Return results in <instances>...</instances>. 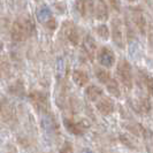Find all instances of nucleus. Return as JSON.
Masks as SVG:
<instances>
[{
  "instance_id": "dca6fc26",
  "label": "nucleus",
  "mask_w": 153,
  "mask_h": 153,
  "mask_svg": "<svg viewBox=\"0 0 153 153\" xmlns=\"http://www.w3.org/2000/svg\"><path fill=\"white\" fill-rule=\"evenodd\" d=\"M132 107L135 108V111L138 112V113H142V114H149L151 112V108H152V105H151V101L149 98H139L138 100H136L134 104H132Z\"/></svg>"
},
{
  "instance_id": "f257e3e1",
  "label": "nucleus",
  "mask_w": 153,
  "mask_h": 153,
  "mask_svg": "<svg viewBox=\"0 0 153 153\" xmlns=\"http://www.w3.org/2000/svg\"><path fill=\"white\" fill-rule=\"evenodd\" d=\"M116 75L120 83L127 89L131 90L134 85V77H132V68L130 62L126 59H121L116 65Z\"/></svg>"
},
{
  "instance_id": "2eb2a0df",
  "label": "nucleus",
  "mask_w": 153,
  "mask_h": 153,
  "mask_svg": "<svg viewBox=\"0 0 153 153\" xmlns=\"http://www.w3.org/2000/svg\"><path fill=\"white\" fill-rule=\"evenodd\" d=\"M85 96L91 101H98L104 96V90L96 84H90L85 89Z\"/></svg>"
},
{
  "instance_id": "6ab92c4d",
  "label": "nucleus",
  "mask_w": 153,
  "mask_h": 153,
  "mask_svg": "<svg viewBox=\"0 0 153 153\" xmlns=\"http://www.w3.org/2000/svg\"><path fill=\"white\" fill-rule=\"evenodd\" d=\"M94 32L101 40H108L111 35V29L105 23H100L97 27H94Z\"/></svg>"
},
{
  "instance_id": "a878e982",
  "label": "nucleus",
  "mask_w": 153,
  "mask_h": 153,
  "mask_svg": "<svg viewBox=\"0 0 153 153\" xmlns=\"http://www.w3.org/2000/svg\"><path fill=\"white\" fill-rule=\"evenodd\" d=\"M71 151H73V149H71V146H70V144H66V145L62 147L61 150V153H71Z\"/></svg>"
},
{
  "instance_id": "412c9836",
  "label": "nucleus",
  "mask_w": 153,
  "mask_h": 153,
  "mask_svg": "<svg viewBox=\"0 0 153 153\" xmlns=\"http://www.w3.org/2000/svg\"><path fill=\"white\" fill-rule=\"evenodd\" d=\"M9 92L13 93L14 96H22V94H24V85H23L22 81H16L15 83H13L10 85Z\"/></svg>"
},
{
  "instance_id": "393cba45",
  "label": "nucleus",
  "mask_w": 153,
  "mask_h": 153,
  "mask_svg": "<svg viewBox=\"0 0 153 153\" xmlns=\"http://www.w3.org/2000/svg\"><path fill=\"white\" fill-rule=\"evenodd\" d=\"M120 138H121V140H122V143L124 144V145H127L128 147H130V149H136L135 144L131 142L130 138L128 137L127 135H121V136H120Z\"/></svg>"
},
{
  "instance_id": "6e6552de",
  "label": "nucleus",
  "mask_w": 153,
  "mask_h": 153,
  "mask_svg": "<svg viewBox=\"0 0 153 153\" xmlns=\"http://www.w3.org/2000/svg\"><path fill=\"white\" fill-rule=\"evenodd\" d=\"M82 50L89 60H93L97 54V43L90 33H86L82 39Z\"/></svg>"
},
{
  "instance_id": "4468645a",
  "label": "nucleus",
  "mask_w": 153,
  "mask_h": 153,
  "mask_svg": "<svg viewBox=\"0 0 153 153\" xmlns=\"http://www.w3.org/2000/svg\"><path fill=\"white\" fill-rule=\"evenodd\" d=\"M71 78L75 82V84L78 85L79 88H84L90 82L89 74L85 70H82V69H75V70H73Z\"/></svg>"
},
{
  "instance_id": "c85d7f7f",
  "label": "nucleus",
  "mask_w": 153,
  "mask_h": 153,
  "mask_svg": "<svg viewBox=\"0 0 153 153\" xmlns=\"http://www.w3.org/2000/svg\"><path fill=\"white\" fill-rule=\"evenodd\" d=\"M1 106H2V105H1V104H0V111H1Z\"/></svg>"
},
{
  "instance_id": "cd10ccee",
  "label": "nucleus",
  "mask_w": 153,
  "mask_h": 153,
  "mask_svg": "<svg viewBox=\"0 0 153 153\" xmlns=\"http://www.w3.org/2000/svg\"><path fill=\"white\" fill-rule=\"evenodd\" d=\"M2 47H4V45H2V43L0 42V52H1V50H2Z\"/></svg>"
},
{
  "instance_id": "f8f14e48",
  "label": "nucleus",
  "mask_w": 153,
  "mask_h": 153,
  "mask_svg": "<svg viewBox=\"0 0 153 153\" xmlns=\"http://www.w3.org/2000/svg\"><path fill=\"white\" fill-rule=\"evenodd\" d=\"M93 15L98 21H101V22H105L109 19V9H108L106 0H97V2L94 5V14Z\"/></svg>"
},
{
  "instance_id": "bb28decb",
  "label": "nucleus",
  "mask_w": 153,
  "mask_h": 153,
  "mask_svg": "<svg viewBox=\"0 0 153 153\" xmlns=\"http://www.w3.org/2000/svg\"><path fill=\"white\" fill-rule=\"evenodd\" d=\"M126 1H128V2H136L137 0H126Z\"/></svg>"
},
{
  "instance_id": "423d86ee",
  "label": "nucleus",
  "mask_w": 153,
  "mask_h": 153,
  "mask_svg": "<svg viewBox=\"0 0 153 153\" xmlns=\"http://www.w3.org/2000/svg\"><path fill=\"white\" fill-rule=\"evenodd\" d=\"M10 36L14 42H23L24 39L29 37L28 30L25 28V23L22 19H17L13 22L12 30H10Z\"/></svg>"
},
{
  "instance_id": "a211bd4d",
  "label": "nucleus",
  "mask_w": 153,
  "mask_h": 153,
  "mask_svg": "<svg viewBox=\"0 0 153 153\" xmlns=\"http://www.w3.org/2000/svg\"><path fill=\"white\" fill-rule=\"evenodd\" d=\"M106 89L109 92L111 96H113L115 98H120L121 97V89H120V85L119 82L115 79V78H111V81L106 84Z\"/></svg>"
},
{
  "instance_id": "b1692460",
  "label": "nucleus",
  "mask_w": 153,
  "mask_h": 153,
  "mask_svg": "<svg viewBox=\"0 0 153 153\" xmlns=\"http://www.w3.org/2000/svg\"><path fill=\"white\" fill-rule=\"evenodd\" d=\"M111 5V7L113 8V10L120 13L121 12V0H107Z\"/></svg>"
},
{
  "instance_id": "0eeeda50",
  "label": "nucleus",
  "mask_w": 153,
  "mask_h": 153,
  "mask_svg": "<svg viewBox=\"0 0 153 153\" xmlns=\"http://www.w3.org/2000/svg\"><path fill=\"white\" fill-rule=\"evenodd\" d=\"M29 99L38 111L46 112L48 109V99L46 93H44L43 91H38V90L31 91L29 93Z\"/></svg>"
},
{
  "instance_id": "9d476101",
  "label": "nucleus",
  "mask_w": 153,
  "mask_h": 153,
  "mask_svg": "<svg viewBox=\"0 0 153 153\" xmlns=\"http://www.w3.org/2000/svg\"><path fill=\"white\" fill-rule=\"evenodd\" d=\"M75 10L78 15L83 19L94 14V5L92 0H76Z\"/></svg>"
},
{
  "instance_id": "f3484780",
  "label": "nucleus",
  "mask_w": 153,
  "mask_h": 153,
  "mask_svg": "<svg viewBox=\"0 0 153 153\" xmlns=\"http://www.w3.org/2000/svg\"><path fill=\"white\" fill-rule=\"evenodd\" d=\"M94 76L99 81L101 84H107L108 82L111 81L112 75H111V71L106 68H102V67H97L94 68Z\"/></svg>"
},
{
  "instance_id": "9b49d317",
  "label": "nucleus",
  "mask_w": 153,
  "mask_h": 153,
  "mask_svg": "<svg viewBox=\"0 0 153 153\" xmlns=\"http://www.w3.org/2000/svg\"><path fill=\"white\" fill-rule=\"evenodd\" d=\"M63 127L66 128V130L68 131L69 134L74 135V136H81L84 134V130L89 127L86 124H83L82 121L79 122H76L71 119H68V117H65L63 119Z\"/></svg>"
},
{
  "instance_id": "20e7f679",
  "label": "nucleus",
  "mask_w": 153,
  "mask_h": 153,
  "mask_svg": "<svg viewBox=\"0 0 153 153\" xmlns=\"http://www.w3.org/2000/svg\"><path fill=\"white\" fill-rule=\"evenodd\" d=\"M62 31L65 37L67 38L69 43L71 45L77 46L81 42V35H79V30L76 25L70 21H66L62 24Z\"/></svg>"
},
{
  "instance_id": "aec40b11",
  "label": "nucleus",
  "mask_w": 153,
  "mask_h": 153,
  "mask_svg": "<svg viewBox=\"0 0 153 153\" xmlns=\"http://www.w3.org/2000/svg\"><path fill=\"white\" fill-rule=\"evenodd\" d=\"M1 117L4 120H10L14 116V108L10 104H6L1 106V111H0Z\"/></svg>"
},
{
  "instance_id": "7ed1b4c3",
  "label": "nucleus",
  "mask_w": 153,
  "mask_h": 153,
  "mask_svg": "<svg viewBox=\"0 0 153 153\" xmlns=\"http://www.w3.org/2000/svg\"><path fill=\"white\" fill-rule=\"evenodd\" d=\"M96 58L99 62V65L102 68L111 69L115 65L116 61V56L115 53L113 52V50L108 46H102L100 47L99 50L97 51L96 54Z\"/></svg>"
},
{
  "instance_id": "39448f33",
  "label": "nucleus",
  "mask_w": 153,
  "mask_h": 153,
  "mask_svg": "<svg viewBox=\"0 0 153 153\" xmlns=\"http://www.w3.org/2000/svg\"><path fill=\"white\" fill-rule=\"evenodd\" d=\"M131 12V20H132V23L135 24L136 29L139 31L140 35H145L146 33V19L145 15H144V12L140 7H131L130 8Z\"/></svg>"
},
{
  "instance_id": "f03ea898",
  "label": "nucleus",
  "mask_w": 153,
  "mask_h": 153,
  "mask_svg": "<svg viewBox=\"0 0 153 153\" xmlns=\"http://www.w3.org/2000/svg\"><path fill=\"white\" fill-rule=\"evenodd\" d=\"M111 36L112 40L119 48L124 50L126 48V39H124V27L120 19L114 17L111 21Z\"/></svg>"
},
{
  "instance_id": "4be33fe9",
  "label": "nucleus",
  "mask_w": 153,
  "mask_h": 153,
  "mask_svg": "<svg viewBox=\"0 0 153 153\" xmlns=\"http://www.w3.org/2000/svg\"><path fill=\"white\" fill-rule=\"evenodd\" d=\"M143 81H144V84H145V88L149 92V94L153 97V76H151L150 74L144 73L143 74Z\"/></svg>"
},
{
  "instance_id": "ddd939ff",
  "label": "nucleus",
  "mask_w": 153,
  "mask_h": 153,
  "mask_svg": "<svg viewBox=\"0 0 153 153\" xmlns=\"http://www.w3.org/2000/svg\"><path fill=\"white\" fill-rule=\"evenodd\" d=\"M36 17H37V21L39 23H42V24L45 25L48 21H51L53 19V14H52L51 8L48 7L47 5H45V4H43V5H40L37 8V10H36Z\"/></svg>"
},
{
  "instance_id": "5701e85b",
  "label": "nucleus",
  "mask_w": 153,
  "mask_h": 153,
  "mask_svg": "<svg viewBox=\"0 0 153 153\" xmlns=\"http://www.w3.org/2000/svg\"><path fill=\"white\" fill-rule=\"evenodd\" d=\"M65 73H66V61L65 59L59 58L56 60V74L59 77L65 76Z\"/></svg>"
},
{
  "instance_id": "1a4fd4ad",
  "label": "nucleus",
  "mask_w": 153,
  "mask_h": 153,
  "mask_svg": "<svg viewBox=\"0 0 153 153\" xmlns=\"http://www.w3.org/2000/svg\"><path fill=\"white\" fill-rule=\"evenodd\" d=\"M96 108L98 109L100 114L102 115H111L114 113L115 111V104L114 100L108 96H102L98 101H96Z\"/></svg>"
}]
</instances>
